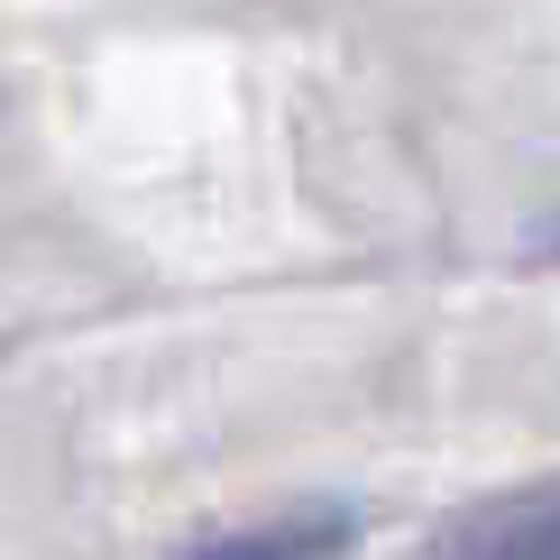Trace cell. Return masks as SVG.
<instances>
[{"label": "cell", "mask_w": 560, "mask_h": 560, "mask_svg": "<svg viewBox=\"0 0 560 560\" xmlns=\"http://www.w3.org/2000/svg\"><path fill=\"white\" fill-rule=\"evenodd\" d=\"M423 560H560V478L487 497L423 542Z\"/></svg>", "instance_id": "6da1fadb"}, {"label": "cell", "mask_w": 560, "mask_h": 560, "mask_svg": "<svg viewBox=\"0 0 560 560\" xmlns=\"http://www.w3.org/2000/svg\"><path fill=\"white\" fill-rule=\"evenodd\" d=\"M212 560H303V533H276V542H230Z\"/></svg>", "instance_id": "7a4b0ae2"}]
</instances>
